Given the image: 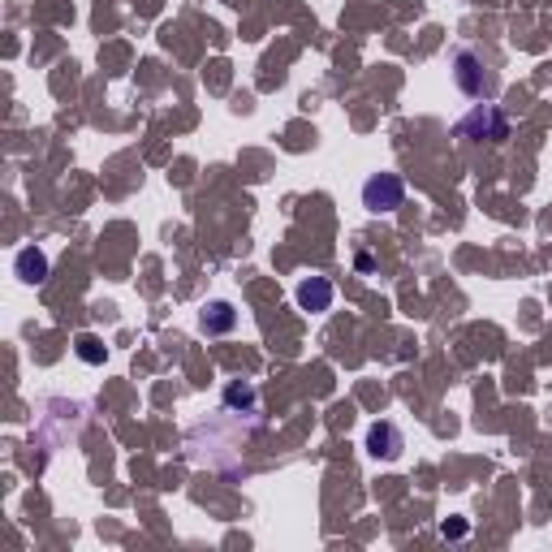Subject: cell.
<instances>
[{
	"label": "cell",
	"mask_w": 552,
	"mask_h": 552,
	"mask_svg": "<svg viewBox=\"0 0 552 552\" xmlns=\"http://www.w3.org/2000/svg\"><path fill=\"white\" fill-rule=\"evenodd\" d=\"M406 449V440L397 432V423H372V432H367V454L380 457V462H397Z\"/></svg>",
	"instance_id": "4"
},
{
	"label": "cell",
	"mask_w": 552,
	"mask_h": 552,
	"mask_svg": "<svg viewBox=\"0 0 552 552\" xmlns=\"http://www.w3.org/2000/svg\"><path fill=\"white\" fill-rule=\"evenodd\" d=\"M298 307L311 311V315H324L328 307H332V281L328 276H307L302 285H298Z\"/></svg>",
	"instance_id": "6"
},
{
	"label": "cell",
	"mask_w": 552,
	"mask_h": 552,
	"mask_svg": "<svg viewBox=\"0 0 552 552\" xmlns=\"http://www.w3.org/2000/svg\"><path fill=\"white\" fill-rule=\"evenodd\" d=\"M74 345H78L82 363H104V358H108V350H104V345H99V337H91V332H82Z\"/></svg>",
	"instance_id": "9"
},
{
	"label": "cell",
	"mask_w": 552,
	"mask_h": 552,
	"mask_svg": "<svg viewBox=\"0 0 552 552\" xmlns=\"http://www.w3.org/2000/svg\"><path fill=\"white\" fill-rule=\"evenodd\" d=\"M454 78L466 96H492L496 91V74H487V61L471 48L454 52Z\"/></svg>",
	"instance_id": "1"
},
{
	"label": "cell",
	"mask_w": 552,
	"mask_h": 552,
	"mask_svg": "<svg viewBox=\"0 0 552 552\" xmlns=\"http://www.w3.org/2000/svg\"><path fill=\"white\" fill-rule=\"evenodd\" d=\"M457 134H462V138H475V143H484V138L501 143L505 134H509V121L501 117V108H496V104H475V113L462 117Z\"/></svg>",
	"instance_id": "3"
},
{
	"label": "cell",
	"mask_w": 552,
	"mask_h": 552,
	"mask_svg": "<svg viewBox=\"0 0 552 552\" xmlns=\"http://www.w3.org/2000/svg\"><path fill=\"white\" fill-rule=\"evenodd\" d=\"M14 272L22 285H44L48 281V255L39 250V246H22L14 260Z\"/></svg>",
	"instance_id": "7"
},
{
	"label": "cell",
	"mask_w": 552,
	"mask_h": 552,
	"mask_svg": "<svg viewBox=\"0 0 552 552\" xmlns=\"http://www.w3.org/2000/svg\"><path fill=\"white\" fill-rule=\"evenodd\" d=\"M255 402H260V393L250 389L246 380H233V384H225V406H246V410H255Z\"/></svg>",
	"instance_id": "8"
},
{
	"label": "cell",
	"mask_w": 552,
	"mask_h": 552,
	"mask_svg": "<svg viewBox=\"0 0 552 552\" xmlns=\"http://www.w3.org/2000/svg\"><path fill=\"white\" fill-rule=\"evenodd\" d=\"M199 328H203L208 337H225V332H233V328H238V311H233V302L211 298L208 307L199 311Z\"/></svg>",
	"instance_id": "5"
},
{
	"label": "cell",
	"mask_w": 552,
	"mask_h": 552,
	"mask_svg": "<svg viewBox=\"0 0 552 552\" xmlns=\"http://www.w3.org/2000/svg\"><path fill=\"white\" fill-rule=\"evenodd\" d=\"M406 203V181L397 178V173H372V178L363 181V208L367 211H397Z\"/></svg>",
	"instance_id": "2"
}]
</instances>
